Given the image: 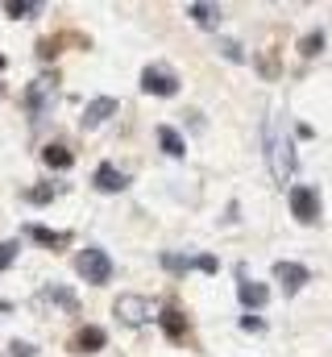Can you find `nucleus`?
Masks as SVG:
<instances>
[{
  "instance_id": "nucleus-1",
  "label": "nucleus",
  "mask_w": 332,
  "mask_h": 357,
  "mask_svg": "<svg viewBox=\"0 0 332 357\" xmlns=\"http://www.w3.org/2000/svg\"><path fill=\"white\" fill-rule=\"evenodd\" d=\"M266 167H270L274 183H291L295 178V146H291L287 121L278 112L266 121Z\"/></svg>"
},
{
  "instance_id": "nucleus-2",
  "label": "nucleus",
  "mask_w": 332,
  "mask_h": 357,
  "mask_svg": "<svg viewBox=\"0 0 332 357\" xmlns=\"http://www.w3.org/2000/svg\"><path fill=\"white\" fill-rule=\"evenodd\" d=\"M75 270L83 274V282H96V287H104L108 278H112V258H108V250H96V245H87L75 254Z\"/></svg>"
},
{
  "instance_id": "nucleus-3",
  "label": "nucleus",
  "mask_w": 332,
  "mask_h": 357,
  "mask_svg": "<svg viewBox=\"0 0 332 357\" xmlns=\"http://www.w3.org/2000/svg\"><path fill=\"white\" fill-rule=\"evenodd\" d=\"M116 316H121L125 324L142 328V324H154V320H158V307H154V299H146V295H121V299H116Z\"/></svg>"
},
{
  "instance_id": "nucleus-4",
  "label": "nucleus",
  "mask_w": 332,
  "mask_h": 357,
  "mask_svg": "<svg viewBox=\"0 0 332 357\" xmlns=\"http://www.w3.org/2000/svg\"><path fill=\"white\" fill-rule=\"evenodd\" d=\"M59 100V79L54 75H42V79H33L29 91H25V108L38 116V112H50V104Z\"/></svg>"
},
{
  "instance_id": "nucleus-5",
  "label": "nucleus",
  "mask_w": 332,
  "mask_h": 357,
  "mask_svg": "<svg viewBox=\"0 0 332 357\" xmlns=\"http://www.w3.org/2000/svg\"><path fill=\"white\" fill-rule=\"evenodd\" d=\"M142 91H150V96H174L179 91V75L166 63H154V67L142 71Z\"/></svg>"
},
{
  "instance_id": "nucleus-6",
  "label": "nucleus",
  "mask_w": 332,
  "mask_h": 357,
  "mask_svg": "<svg viewBox=\"0 0 332 357\" xmlns=\"http://www.w3.org/2000/svg\"><path fill=\"white\" fill-rule=\"evenodd\" d=\"M291 212H295V220L316 225L320 220V195H316V187H291Z\"/></svg>"
},
{
  "instance_id": "nucleus-7",
  "label": "nucleus",
  "mask_w": 332,
  "mask_h": 357,
  "mask_svg": "<svg viewBox=\"0 0 332 357\" xmlns=\"http://www.w3.org/2000/svg\"><path fill=\"white\" fill-rule=\"evenodd\" d=\"M112 112H116V100H112V96H96V100H91V104L83 108L80 125H83V129H100V125H104V121H108Z\"/></svg>"
},
{
  "instance_id": "nucleus-8",
  "label": "nucleus",
  "mask_w": 332,
  "mask_h": 357,
  "mask_svg": "<svg viewBox=\"0 0 332 357\" xmlns=\"http://www.w3.org/2000/svg\"><path fill=\"white\" fill-rule=\"evenodd\" d=\"M274 278L282 282V291H287V295H295L312 274H308V266H299V262H274Z\"/></svg>"
},
{
  "instance_id": "nucleus-9",
  "label": "nucleus",
  "mask_w": 332,
  "mask_h": 357,
  "mask_svg": "<svg viewBox=\"0 0 332 357\" xmlns=\"http://www.w3.org/2000/svg\"><path fill=\"white\" fill-rule=\"evenodd\" d=\"M91 183H96V191H125V187H129V175H121L116 167H108V162H104V167L96 171Z\"/></svg>"
},
{
  "instance_id": "nucleus-10",
  "label": "nucleus",
  "mask_w": 332,
  "mask_h": 357,
  "mask_svg": "<svg viewBox=\"0 0 332 357\" xmlns=\"http://www.w3.org/2000/svg\"><path fill=\"white\" fill-rule=\"evenodd\" d=\"M158 324H163V333L170 337V341H183V333H187V316H183L179 307H166V312H158Z\"/></svg>"
},
{
  "instance_id": "nucleus-11",
  "label": "nucleus",
  "mask_w": 332,
  "mask_h": 357,
  "mask_svg": "<svg viewBox=\"0 0 332 357\" xmlns=\"http://www.w3.org/2000/svg\"><path fill=\"white\" fill-rule=\"evenodd\" d=\"M75 349H80V354H100V349H104V328H96V324L80 328V333H75Z\"/></svg>"
},
{
  "instance_id": "nucleus-12",
  "label": "nucleus",
  "mask_w": 332,
  "mask_h": 357,
  "mask_svg": "<svg viewBox=\"0 0 332 357\" xmlns=\"http://www.w3.org/2000/svg\"><path fill=\"white\" fill-rule=\"evenodd\" d=\"M29 237H33V241H42V245H50V250L71 245V233H54V229H42V225H29Z\"/></svg>"
},
{
  "instance_id": "nucleus-13",
  "label": "nucleus",
  "mask_w": 332,
  "mask_h": 357,
  "mask_svg": "<svg viewBox=\"0 0 332 357\" xmlns=\"http://www.w3.org/2000/svg\"><path fill=\"white\" fill-rule=\"evenodd\" d=\"M237 295H241V303H246V307H262V303L270 299L266 282H241V287H237Z\"/></svg>"
},
{
  "instance_id": "nucleus-14",
  "label": "nucleus",
  "mask_w": 332,
  "mask_h": 357,
  "mask_svg": "<svg viewBox=\"0 0 332 357\" xmlns=\"http://www.w3.org/2000/svg\"><path fill=\"white\" fill-rule=\"evenodd\" d=\"M42 158H46V167H54V171H67V167L75 162V154H71L67 146H46Z\"/></svg>"
},
{
  "instance_id": "nucleus-15",
  "label": "nucleus",
  "mask_w": 332,
  "mask_h": 357,
  "mask_svg": "<svg viewBox=\"0 0 332 357\" xmlns=\"http://www.w3.org/2000/svg\"><path fill=\"white\" fill-rule=\"evenodd\" d=\"M158 146H163V154H170V158H183V154H187V150H183V137H179L170 125L158 129Z\"/></svg>"
},
{
  "instance_id": "nucleus-16",
  "label": "nucleus",
  "mask_w": 332,
  "mask_h": 357,
  "mask_svg": "<svg viewBox=\"0 0 332 357\" xmlns=\"http://www.w3.org/2000/svg\"><path fill=\"white\" fill-rule=\"evenodd\" d=\"M42 299H54V303H63L67 312H80V299H75V295H71L67 287H59V282H50V287L42 291Z\"/></svg>"
},
{
  "instance_id": "nucleus-17",
  "label": "nucleus",
  "mask_w": 332,
  "mask_h": 357,
  "mask_svg": "<svg viewBox=\"0 0 332 357\" xmlns=\"http://www.w3.org/2000/svg\"><path fill=\"white\" fill-rule=\"evenodd\" d=\"M42 4L38 0H4V17H38Z\"/></svg>"
},
{
  "instance_id": "nucleus-18",
  "label": "nucleus",
  "mask_w": 332,
  "mask_h": 357,
  "mask_svg": "<svg viewBox=\"0 0 332 357\" xmlns=\"http://www.w3.org/2000/svg\"><path fill=\"white\" fill-rule=\"evenodd\" d=\"M191 17H195L199 25H216V21H220V8H216V4H191Z\"/></svg>"
},
{
  "instance_id": "nucleus-19",
  "label": "nucleus",
  "mask_w": 332,
  "mask_h": 357,
  "mask_svg": "<svg viewBox=\"0 0 332 357\" xmlns=\"http://www.w3.org/2000/svg\"><path fill=\"white\" fill-rule=\"evenodd\" d=\"M320 50H324V33H308V38L299 42V54H303V59H316Z\"/></svg>"
},
{
  "instance_id": "nucleus-20",
  "label": "nucleus",
  "mask_w": 332,
  "mask_h": 357,
  "mask_svg": "<svg viewBox=\"0 0 332 357\" xmlns=\"http://www.w3.org/2000/svg\"><path fill=\"white\" fill-rule=\"evenodd\" d=\"M163 266L174 270V274H183V270H191V258H183V254H163Z\"/></svg>"
},
{
  "instance_id": "nucleus-21",
  "label": "nucleus",
  "mask_w": 332,
  "mask_h": 357,
  "mask_svg": "<svg viewBox=\"0 0 332 357\" xmlns=\"http://www.w3.org/2000/svg\"><path fill=\"white\" fill-rule=\"evenodd\" d=\"M25 199H29V204H50V199H54V187H29Z\"/></svg>"
},
{
  "instance_id": "nucleus-22",
  "label": "nucleus",
  "mask_w": 332,
  "mask_h": 357,
  "mask_svg": "<svg viewBox=\"0 0 332 357\" xmlns=\"http://www.w3.org/2000/svg\"><path fill=\"white\" fill-rule=\"evenodd\" d=\"M17 262V241H0V270H8Z\"/></svg>"
},
{
  "instance_id": "nucleus-23",
  "label": "nucleus",
  "mask_w": 332,
  "mask_h": 357,
  "mask_svg": "<svg viewBox=\"0 0 332 357\" xmlns=\"http://www.w3.org/2000/svg\"><path fill=\"white\" fill-rule=\"evenodd\" d=\"M191 266H195V270H208V274H216V266H220V262H216L212 254H199V258H191Z\"/></svg>"
},
{
  "instance_id": "nucleus-24",
  "label": "nucleus",
  "mask_w": 332,
  "mask_h": 357,
  "mask_svg": "<svg viewBox=\"0 0 332 357\" xmlns=\"http://www.w3.org/2000/svg\"><path fill=\"white\" fill-rule=\"evenodd\" d=\"M220 54H225V59H233V63H241V59H246V50H241L237 42H220Z\"/></svg>"
},
{
  "instance_id": "nucleus-25",
  "label": "nucleus",
  "mask_w": 332,
  "mask_h": 357,
  "mask_svg": "<svg viewBox=\"0 0 332 357\" xmlns=\"http://www.w3.org/2000/svg\"><path fill=\"white\" fill-rule=\"evenodd\" d=\"M13 357H33V345H25V341H17V345H8Z\"/></svg>"
},
{
  "instance_id": "nucleus-26",
  "label": "nucleus",
  "mask_w": 332,
  "mask_h": 357,
  "mask_svg": "<svg viewBox=\"0 0 332 357\" xmlns=\"http://www.w3.org/2000/svg\"><path fill=\"white\" fill-rule=\"evenodd\" d=\"M241 324H246L249 333H262V320H257V316H246V320H241Z\"/></svg>"
},
{
  "instance_id": "nucleus-27",
  "label": "nucleus",
  "mask_w": 332,
  "mask_h": 357,
  "mask_svg": "<svg viewBox=\"0 0 332 357\" xmlns=\"http://www.w3.org/2000/svg\"><path fill=\"white\" fill-rule=\"evenodd\" d=\"M4 312H13V303H4V299H0V316H4Z\"/></svg>"
},
{
  "instance_id": "nucleus-28",
  "label": "nucleus",
  "mask_w": 332,
  "mask_h": 357,
  "mask_svg": "<svg viewBox=\"0 0 332 357\" xmlns=\"http://www.w3.org/2000/svg\"><path fill=\"white\" fill-rule=\"evenodd\" d=\"M0 71H4V54H0Z\"/></svg>"
}]
</instances>
